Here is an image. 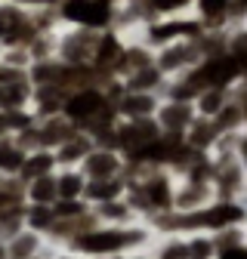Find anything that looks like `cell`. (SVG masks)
I'll return each mask as SVG.
<instances>
[{
  "instance_id": "obj_1",
  "label": "cell",
  "mask_w": 247,
  "mask_h": 259,
  "mask_svg": "<svg viewBox=\"0 0 247 259\" xmlns=\"http://www.w3.org/2000/svg\"><path fill=\"white\" fill-rule=\"evenodd\" d=\"M142 241V232L136 229H87L74 238V250L90 256V259H102V256H117L124 250H130Z\"/></svg>"
},
{
  "instance_id": "obj_2",
  "label": "cell",
  "mask_w": 247,
  "mask_h": 259,
  "mask_svg": "<svg viewBox=\"0 0 247 259\" xmlns=\"http://www.w3.org/2000/svg\"><path fill=\"white\" fill-rule=\"evenodd\" d=\"M201 62H204V53H201L198 40H179V44H170V47L154 53V68L173 80L195 71Z\"/></svg>"
},
{
  "instance_id": "obj_3",
  "label": "cell",
  "mask_w": 247,
  "mask_h": 259,
  "mask_svg": "<svg viewBox=\"0 0 247 259\" xmlns=\"http://www.w3.org/2000/svg\"><path fill=\"white\" fill-rule=\"evenodd\" d=\"M62 19L80 25L84 31H102L111 22V4H105V0H65Z\"/></svg>"
},
{
  "instance_id": "obj_4",
  "label": "cell",
  "mask_w": 247,
  "mask_h": 259,
  "mask_svg": "<svg viewBox=\"0 0 247 259\" xmlns=\"http://www.w3.org/2000/svg\"><path fill=\"white\" fill-rule=\"evenodd\" d=\"M161 126V136H173V139H185V133L192 130V123L198 120V111H195V102H176V99H167L161 102L158 114H154Z\"/></svg>"
},
{
  "instance_id": "obj_5",
  "label": "cell",
  "mask_w": 247,
  "mask_h": 259,
  "mask_svg": "<svg viewBox=\"0 0 247 259\" xmlns=\"http://www.w3.org/2000/svg\"><path fill=\"white\" fill-rule=\"evenodd\" d=\"M114 108L124 120H154L161 102L154 99V93H120Z\"/></svg>"
},
{
  "instance_id": "obj_6",
  "label": "cell",
  "mask_w": 247,
  "mask_h": 259,
  "mask_svg": "<svg viewBox=\"0 0 247 259\" xmlns=\"http://www.w3.org/2000/svg\"><path fill=\"white\" fill-rule=\"evenodd\" d=\"M120 167H124V160H120V154L114 148H93L90 157L84 160V176L90 182H96V179H117Z\"/></svg>"
},
{
  "instance_id": "obj_7",
  "label": "cell",
  "mask_w": 247,
  "mask_h": 259,
  "mask_svg": "<svg viewBox=\"0 0 247 259\" xmlns=\"http://www.w3.org/2000/svg\"><path fill=\"white\" fill-rule=\"evenodd\" d=\"M235 99V90L232 87H207L201 90V96L195 99V111L198 117H207V120H216L220 111Z\"/></svg>"
},
{
  "instance_id": "obj_8",
  "label": "cell",
  "mask_w": 247,
  "mask_h": 259,
  "mask_svg": "<svg viewBox=\"0 0 247 259\" xmlns=\"http://www.w3.org/2000/svg\"><path fill=\"white\" fill-rule=\"evenodd\" d=\"M220 130H216V123L213 120H207V117H198L195 123H192V130L185 133V145H189L192 151H198V154H213V148H216V142H220Z\"/></svg>"
},
{
  "instance_id": "obj_9",
  "label": "cell",
  "mask_w": 247,
  "mask_h": 259,
  "mask_svg": "<svg viewBox=\"0 0 247 259\" xmlns=\"http://www.w3.org/2000/svg\"><path fill=\"white\" fill-rule=\"evenodd\" d=\"M124 191H127V182H124L120 176H117V179H96V182H87L84 201H90L93 207H102V204L120 201Z\"/></svg>"
},
{
  "instance_id": "obj_10",
  "label": "cell",
  "mask_w": 247,
  "mask_h": 259,
  "mask_svg": "<svg viewBox=\"0 0 247 259\" xmlns=\"http://www.w3.org/2000/svg\"><path fill=\"white\" fill-rule=\"evenodd\" d=\"M28 198L40 207H56L59 204V179L56 176H40L28 185Z\"/></svg>"
},
{
  "instance_id": "obj_11",
  "label": "cell",
  "mask_w": 247,
  "mask_h": 259,
  "mask_svg": "<svg viewBox=\"0 0 247 259\" xmlns=\"http://www.w3.org/2000/svg\"><path fill=\"white\" fill-rule=\"evenodd\" d=\"M59 201H84L87 194V176L77 173V170H68V173H59Z\"/></svg>"
},
{
  "instance_id": "obj_12",
  "label": "cell",
  "mask_w": 247,
  "mask_h": 259,
  "mask_svg": "<svg viewBox=\"0 0 247 259\" xmlns=\"http://www.w3.org/2000/svg\"><path fill=\"white\" fill-rule=\"evenodd\" d=\"M185 250H189V259H216V256H220L216 238L213 235H204V232L185 235Z\"/></svg>"
},
{
  "instance_id": "obj_13",
  "label": "cell",
  "mask_w": 247,
  "mask_h": 259,
  "mask_svg": "<svg viewBox=\"0 0 247 259\" xmlns=\"http://www.w3.org/2000/svg\"><path fill=\"white\" fill-rule=\"evenodd\" d=\"M59 164L56 160V154L53 151H37V154H31L28 160H25V176L34 182V179H40V176H53V167Z\"/></svg>"
},
{
  "instance_id": "obj_14",
  "label": "cell",
  "mask_w": 247,
  "mask_h": 259,
  "mask_svg": "<svg viewBox=\"0 0 247 259\" xmlns=\"http://www.w3.org/2000/svg\"><path fill=\"white\" fill-rule=\"evenodd\" d=\"M28 99V87L25 83H4L0 87V108L7 111H19Z\"/></svg>"
},
{
  "instance_id": "obj_15",
  "label": "cell",
  "mask_w": 247,
  "mask_h": 259,
  "mask_svg": "<svg viewBox=\"0 0 247 259\" xmlns=\"http://www.w3.org/2000/svg\"><path fill=\"white\" fill-rule=\"evenodd\" d=\"M195 4L198 0H148V10L158 16H167V19H176L185 10H195Z\"/></svg>"
},
{
  "instance_id": "obj_16",
  "label": "cell",
  "mask_w": 247,
  "mask_h": 259,
  "mask_svg": "<svg viewBox=\"0 0 247 259\" xmlns=\"http://www.w3.org/2000/svg\"><path fill=\"white\" fill-rule=\"evenodd\" d=\"M28 222H31V229H37V232L53 229V222H59L56 207H40V204H34V207L28 210Z\"/></svg>"
},
{
  "instance_id": "obj_17",
  "label": "cell",
  "mask_w": 247,
  "mask_h": 259,
  "mask_svg": "<svg viewBox=\"0 0 247 259\" xmlns=\"http://www.w3.org/2000/svg\"><path fill=\"white\" fill-rule=\"evenodd\" d=\"M25 154H22V148H16V145H0V167L4 170H10V173H22L25 170Z\"/></svg>"
},
{
  "instance_id": "obj_18",
  "label": "cell",
  "mask_w": 247,
  "mask_h": 259,
  "mask_svg": "<svg viewBox=\"0 0 247 259\" xmlns=\"http://www.w3.org/2000/svg\"><path fill=\"white\" fill-rule=\"evenodd\" d=\"M235 148H238V160H241V167L247 170V126L238 133V145H235Z\"/></svg>"
},
{
  "instance_id": "obj_19",
  "label": "cell",
  "mask_w": 247,
  "mask_h": 259,
  "mask_svg": "<svg viewBox=\"0 0 247 259\" xmlns=\"http://www.w3.org/2000/svg\"><path fill=\"white\" fill-rule=\"evenodd\" d=\"M4 126H10V117H7V114H0V133H4Z\"/></svg>"
},
{
  "instance_id": "obj_20",
  "label": "cell",
  "mask_w": 247,
  "mask_h": 259,
  "mask_svg": "<svg viewBox=\"0 0 247 259\" xmlns=\"http://www.w3.org/2000/svg\"><path fill=\"white\" fill-rule=\"evenodd\" d=\"M120 259H148V256H120Z\"/></svg>"
},
{
  "instance_id": "obj_21",
  "label": "cell",
  "mask_w": 247,
  "mask_h": 259,
  "mask_svg": "<svg viewBox=\"0 0 247 259\" xmlns=\"http://www.w3.org/2000/svg\"><path fill=\"white\" fill-rule=\"evenodd\" d=\"M68 259H90V256H68Z\"/></svg>"
},
{
  "instance_id": "obj_22",
  "label": "cell",
  "mask_w": 247,
  "mask_h": 259,
  "mask_svg": "<svg viewBox=\"0 0 247 259\" xmlns=\"http://www.w3.org/2000/svg\"><path fill=\"white\" fill-rule=\"evenodd\" d=\"M28 4H40V0H28Z\"/></svg>"
}]
</instances>
